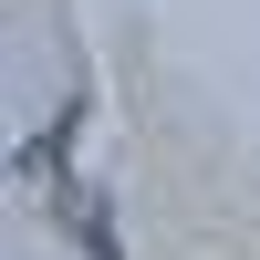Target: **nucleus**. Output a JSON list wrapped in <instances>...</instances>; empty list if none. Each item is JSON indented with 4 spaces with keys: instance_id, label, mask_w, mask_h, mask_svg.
Wrapping results in <instances>:
<instances>
[]
</instances>
